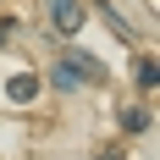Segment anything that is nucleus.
I'll list each match as a JSON object with an SVG mask.
<instances>
[{
	"instance_id": "obj_1",
	"label": "nucleus",
	"mask_w": 160,
	"mask_h": 160,
	"mask_svg": "<svg viewBox=\"0 0 160 160\" xmlns=\"http://www.w3.org/2000/svg\"><path fill=\"white\" fill-rule=\"evenodd\" d=\"M55 88H78V83H105V66L94 61V55H78V50H66L61 61H55Z\"/></svg>"
},
{
	"instance_id": "obj_7",
	"label": "nucleus",
	"mask_w": 160,
	"mask_h": 160,
	"mask_svg": "<svg viewBox=\"0 0 160 160\" xmlns=\"http://www.w3.org/2000/svg\"><path fill=\"white\" fill-rule=\"evenodd\" d=\"M99 160H122V155H99Z\"/></svg>"
},
{
	"instance_id": "obj_3",
	"label": "nucleus",
	"mask_w": 160,
	"mask_h": 160,
	"mask_svg": "<svg viewBox=\"0 0 160 160\" xmlns=\"http://www.w3.org/2000/svg\"><path fill=\"white\" fill-rule=\"evenodd\" d=\"M94 11H99V17H105V22H111V33H116V39H132V28H127V17H122V11H116V6H111V0H99V6H94Z\"/></svg>"
},
{
	"instance_id": "obj_5",
	"label": "nucleus",
	"mask_w": 160,
	"mask_h": 160,
	"mask_svg": "<svg viewBox=\"0 0 160 160\" xmlns=\"http://www.w3.org/2000/svg\"><path fill=\"white\" fill-rule=\"evenodd\" d=\"M6 94H11V99H17V105H28V99H33V94H39V83H33V78H28V72H17V78H11V88H6Z\"/></svg>"
},
{
	"instance_id": "obj_2",
	"label": "nucleus",
	"mask_w": 160,
	"mask_h": 160,
	"mask_svg": "<svg viewBox=\"0 0 160 160\" xmlns=\"http://www.w3.org/2000/svg\"><path fill=\"white\" fill-rule=\"evenodd\" d=\"M83 0H50V22H55V33H66V39H78V28H83Z\"/></svg>"
},
{
	"instance_id": "obj_4",
	"label": "nucleus",
	"mask_w": 160,
	"mask_h": 160,
	"mask_svg": "<svg viewBox=\"0 0 160 160\" xmlns=\"http://www.w3.org/2000/svg\"><path fill=\"white\" fill-rule=\"evenodd\" d=\"M122 132H132V138L149 132V111H144V105H127V111H122Z\"/></svg>"
},
{
	"instance_id": "obj_6",
	"label": "nucleus",
	"mask_w": 160,
	"mask_h": 160,
	"mask_svg": "<svg viewBox=\"0 0 160 160\" xmlns=\"http://www.w3.org/2000/svg\"><path fill=\"white\" fill-rule=\"evenodd\" d=\"M138 88H144V94L160 88V66H155V61H138Z\"/></svg>"
}]
</instances>
